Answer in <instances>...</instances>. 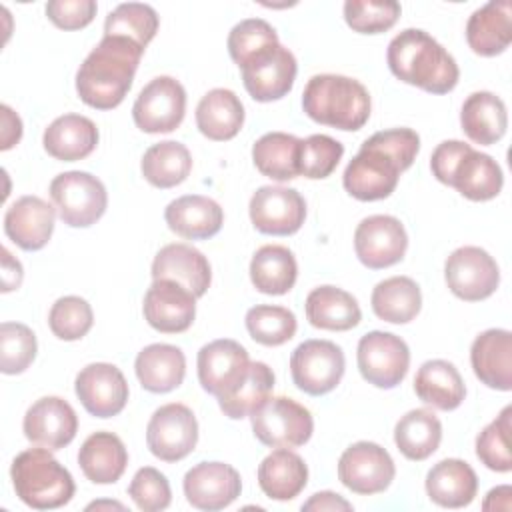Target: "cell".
<instances>
[{
    "mask_svg": "<svg viewBox=\"0 0 512 512\" xmlns=\"http://www.w3.org/2000/svg\"><path fill=\"white\" fill-rule=\"evenodd\" d=\"M94 0H50L46 4L48 20L62 30H80L96 16Z\"/></svg>",
    "mask_w": 512,
    "mask_h": 512,
    "instance_id": "cell-52",
    "label": "cell"
},
{
    "mask_svg": "<svg viewBox=\"0 0 512 512\" xmlns=\"http://www.w3.org/2000/svg\"><path fill=\"white\" fill-rule=\"evenodd\" d=\"M466 42L478 56L502 54L512 42V4L500 0L474 10L466 22Z\"/></svg>",
    "mask_w": 512,
    "mask_h": 512,
    "instance_id": "cell-27",
    "label": "cell"
},
{
    "mask_svg": "<svg viewBox=\"0 0 512 512\" xmlns=\"http://www.w3.org/2000/svg\"><path fill=\"white\" fill-rule=\"evenodd\" d=\"M196 442V416L180 402L160 406L146 426L148 450L162 462H178L186 458L196 448Z\"/></svg>",
    "mask_w": 512,
    "mask_h": 512,
    "instance_id": "cell-13",
    "label": "cell"
},
{
    "mask_svg": "<svg viewBox=\"0 0 512 512\" xmlns=\"http://www.w3.org/2000/svg\"><path fill=\"white\" fill-rule=\"evenodd\" d=\"M430 168L438 182L456 188L472 202L496 198L504 184L498 162L462 140L440 142L430 156Z\"/></svg>",
    "mask_w": 512,
    "mask_h": 512,
    "instance_id": "cell-4",
    "label": "cell"
},
{
    "mask_svg": "<svg viewBox=\"0 0 512 512\" xmlns=\"http://www.w3.org/2000/svg\"><path fill=\"white\" fill-rule=\"evenodd\" d=\"M240 70L246 92L256 102H272L292 90L298 64L294 54L278 42L250 56Z\"/></svg>",
    "mask_w": 512,
    "mask_h": 512,
    "instance_id": "cell-12",
    "label": "cell"
},
{
    "mask_svg": "<svg viewBox=\"0 0 512 512\" xmlns=\"http://www.w3.org/2000/svg\"><path fill=\"white\" fill-rule=\"evenodd\" d=\"M442 440V424L428 408H414L406 412L394 428L396 448L408 460L420 462L432 456Z\"/></svg>",
    "mask_w": 512,
    "mask_h": 512,
    "instance_id": "cell-38",
    "label": "cell"
},
{
    "mask_svg": "<svg viewBox=\"0 0 512 512\" xmlns=\"http://www.w3.org/2000/svg\"><path fill=\"white\" fill-rule=\"evenodd\" d=\"M142 176L156 188H174L182 184L192 170V156L182 142L164 140L152 144L140 162Z\"/></svg>",
    "mask_w": 512,
    "mask_h": 512,
    "instance_id": "cell-41",
    "label": "cell"
},
{
    "mask_svg": "<svg viewBox=\"0 0 512 512\" xmlns=\"http://www.w3.org/2000/svg\"><path fill=\"white\" fill-rule=\"evenodd\" d=\"M254 436L270 448H298L314 432V420L306 406L286 396L264 400L252 414Z\"/></svg>",
    "mask_w": 512,
    "mask_h": 512,
    "instance_id": "cell-8",
    "label": "cell"
},
{
    "mask_svg": "<svg viewBox=\"0 0 512 512\" xmlns=\"http://www.w3.org/2000/svg\"><path fill=\"white\" fill-rule=\"evenodd\" d=\"M470 364L476 378L492 390H512V334L490 328L478 334L470 348Z\"/></svg>",
    "mask_w": 512,
    "mask_h": 512,
    "instance_id": "cell-24",
    "label": "cell"
},
{
    "mask_svg": "<svg viewBox=\"0 0 512 512\" xmlns=\"http://www.w3.org/2000/svg\"><path fill=\"white\" fill-rule=\"evenodd\" d=\"M0 112H2V144H0V148L2 150H10L22 138V120L6 104L0 106Z\"/></svg>",
    "mask_w": 512,
    "mask_h": 512,
    "instance_id": "cell-53",
    "label": "cell"
},
{
    "mask_svg": "<svg viewBox=\"0 0 512 512\" xmlns=\"http://www.w3.org/2000/svg\"><path fill=\"white\" fill-rule=\"evenodd\" d=\"M308 482V466L290 448L270 452L258 466L260 490L278 502L296 498Z\"/></svg>",
    "mask_w": 512,
    "mask_h": 512,
    "instance_id": "cell-34",
    "label": "cell"
},
{
    "mask_svg": "<svg viewBox=\"0 0 512 512\" xmlns=\"http://www.w3.org/2000/svg\"><path fill=\"white\" fill-rule=\"evenodd\" d=\"M44 150L62 162H76L90 156L98 144L96 124L80 114H64L48 124L42 136Z\"/></svg>",
    "mask_w": 512,
    "mask_h": 512,
    "instance_id": "cell-30",
    "label": "cell"
},
{
    "mask_svg": "<svg viewBox=\"0 0 512 512\" xmlns=\"http://www.w3.org/2000/svg\"><path fill=\"white\" fill-rule=\"evenodd\" d=\"M38 344L34 332L22 322H2L0 326V370L4 374L24 372L36 358Z\"/></svg>",
    "mask_w": 512,
    "mask_h": 512,
    "instance_id": "cell-49",
    "label": "cell"
},
{
    "mask_svg": "<svg viewBox=\"0 0 512 512\" xmlns=\"http://www.w3.org/2000/svg\"><path fill=\"white\" fill-rule=\"evenodd\" d=\"M186 114V90L172 76H156L138 94L132 106L134 124L146 134L176 130Z\"/></svg>",
    "mask_w": 512,
    "mask_h": 512,
    "instance_id": "cell-11",
    "label": "cell"
},
{
    "mask_svg": "<svg viewBox=\"0 0 512 512\" xmlns=\"http://www.w3.org/2000/svg\"><path fill=\"white\" fill-rule=\"evenodd\" d=\"M460 124L472 142L482 146L496 144L508 128L506 104L492 92H472L462 104Z\"/></svg>",
    "mask_w": 512,
    "mask_h": 512,
    "instance_id": "cell-32",
    "label": "cell"
},
{
    "mask_svg": "<svg viewBox=\"0 0 512 512\" xmlns=\"http://www.w3.org/2000/svg\"><path fill=\"white\" fill-rule=\"evenodd\" d=\"M94 324L92 306L80 296L58 298L48 314V326L60 340L72 342L84 338Z\"/></svg>",
    "mask_w": 512,
    "mask_h": 512,
    "instance_id": "cell-48",
    "label": "cell"
},
{
    "mask_svg": "<svg viewBox=\"0 0 512 512\" xmlns=\"http://www.w3.org/2000/svg\"><path fill=\"white\" fill-rule=\"evenodd\" d=\"M250 220L254 228L270 236L296 234L306 218V202L294 188L260 186L250 198Z\"/></svg>",
    "mask_w": 512,
    "mask_h": 512,
    "instance_id": "cell-17",
    "label": "cell"
},
{
    "mask_svg": "<svg viewBox=\"0 0 512 512\" xmlns=\"http://www.w3.org/2000/svg\"><path fill=\"white\" fill-rule=\"evenodd\" d=\"M512 406H506L496 420H492L476 438L478 460L494 472L512 470L510 454V430H512Z\"/></svg>",
    "mask_w": 512,
    "mask_h": 512,
    "instance_id": "cell-45",
    "label": "cell"
},
{
    "mask_svg": "<svg viewBox=\"0 0 512 512\" xmlns=\"http://www.w3.org/2000/svg\"><path fill=\"white\" fill-rule=\"evenodd\" d=\"M476 492L478 476L460 458L440 460L426 474V494L442 508H464L474 500Z\"/></svg>",
    "mask_w": 512,
    "mask_h": 512,
    "instance_id": "cell-28",
    "label": "cell"
},
{
    "mask_svg": "<svg viewBox=\"0 0 512 512\" xmlns=\"http://www.w3.org/2000/svg\"><path fill=\"white\" fill-rule=\"evenodd\" d=\"M134 370L144 390L166 394L184 382L186 356L178 346L150 344L138 352Z\"/></svg>",
    "mask_w": 512,
    "mask_h": 512,
    "instance_id": "cell-29",
    "label": "cell"
},
{
    "mask_svg": "<svg viewBox=\"0 0 512 512\" xmlns=\"http://www.w3.org/2000/svg\"><path fill=\"white\" fill-rule=\"evenodd\" d=\"M344 146L326 134H312L300 140L298 172L310 180L328 178L342 160Z\"/></svg>",
    "mask_w": 512,
    "mask_h": 512,
    "instance_id": "cell-47",
    "label": "cell"
},
{
    "mask_svg": "<svg viewBox=\"0 0 512 512\" xmlns=\"http://www.w3.org/2000/svg\"><path fill=\"white\" fill-rule=\"evenodd\" d=\"M444 278L454 296L466 302H478L496 292L500 270L486 250L478 246H462L446 258Z\"/></svg>",
    "mask_w": 512,
    "mask_h": 512,
    "instance_id": "cell-15",
    "label": "cell"
},
{
    "mask_svg": "<svg viewBox=\"0 0 512 512\" xmlns=\"http://www.w3.org/2000/svg\"><path fill=\"white\" fill-rule=\"evenodd\" d=\"M302 108L318 124L356 132L370 118V94L354 78L316 74L302 92Z\"/></svg>",
    "mask_w": 512,
    "mask_h": 512,
    "instance_id": "cell-5",
    "label": "cell"
},
{
    "mask_svg": "<svg viewBox=\"0 0 512 512\" xmlns=\"http://www.w3.org/2000/svg\"><path fill=\"white\" fill-rule=\"evenodd\" d=\"M16 496L34 510H54L68 504L76 492L72 474L48 448H28L10 466Z\"/></svg>",
    "mask_w": 512,
    "mask_h": 512,
    "instance_id": "cell-6",
    "label": "cell"
},
{
    "mask_svg": "<svg viewBox=\"0 0 512 512\" xmlns=\"http://www.w3.org/2000/svg\"><path fill=\"white\" fill-rule=\"evenodd\" d=\"M390 72L430 94H446L456 88L460 70L454 56L420 28H406L396 34L386 52Z\"/></svg>",
    "mask_w": 512,
    "mask_h": 512,
    "instance_id": "cell-3",
    "label": "cell"
},
{
    "mask_svg": "<svg viewBox=\"0 0 512 512\" xmlns=\"http://www.w3.org/2000/svg\"><path fill=\"white\" fill-rule=\"evenodd\" d=\"M512 504V488L510 486H498L492 488L486 494V500L482 502L484 510H510Z\"/></svg>",
    "mask_w": 512,
    "mask_h": 512,
    "instance_id": "cell-56",
    "label": "cell"
},
{
    "mask_svg": "<svg viewBox=\"0 0 512 512\" xmlns=\"http://www.w3.org/2000/svg\"><path fill=\"white\" fill-rule=\"evenodd\" d=\"M370 304L380 320L406 324L414 320L422 308L420 286L408 276L386 278L374 286Z\"/></svg>",
    "mask_w": 512,
    "mask_h": 512,
    "instance_id": "cell-39",
    "label": "cell"
},
{
    "mask_svg": "<svg viewBox=\"0 0 512 512\" xmlns=\"http://www.w3.org/2000/svg\"><path fill=\"white\" fill-rule=\"evenodd\" d=\"M242 124L244 106L232 90L214 88L200 98L196 106V126L208 140H232L240 132Z\"/></svg>",
    "mask_w": 512,
    "mask_h": 512,
    "instance_id": "cell-35",
    "label": "cell"
},
{
    "mask_svg": "<svg viewBox=\"0 0 512 512\" xmlns=\"http://www.w3.org/2000/svg\"><path fill=\"white\" fill-rule=\"evenodd\" d=\"M146 322L164 334L186 332L196 316V296L174 280H154L144 294Z\"/></svg>",
    "mask_w": 512,
    "mask_h": 512,
    "instance_id": "cell-19",
    "label": "cell"
},
{
    "mask_svg": "<svg viewBox=\"0 0 512 512\" xmlns=\"http://www.w3.org/2000/svg\"><path fill=\"white\" fill-rule=\"evenodd\" d=\"M78 464L84 476L94 484H114L128 466V452L124 442L112 432L90 434L80 450Z\"/></svg>",
    "mask_w": 512,
    "mask_h": 512,
    "instance_id": "cell-31",
    "label": "cell"
},
{
    "mask_svg": "<svg viewBox=\"0 0 512 512\" xmlns=\"http://www.w3.org/2000/svg\"><path fill=\"white\" fill-rule=\"evenodd\" d=\"M100 506H112V508L124 510V506H122V504H118V502H92V504L88 506V510H92V508H100Z\"/></svg>",
    "mask_w": 512,
    "mask_h": 512,
    "instance_id": "cell-57",
    "label": "cell"
},
{
    "mask_svg": "<svg viewBox=\"0 0 512 512\" xmlns=\"http://www.w3.org/2000/svg\"><path fill=\"white\" fill-rule=\"evenodd\" d=\"M128 496L134 500V504L140 510L158 512L170 506L172 490H170L168 478L160 470L152 466H144L134 474L128 486Z\"/></svg>",
    "mask_w": 512,
    "mask_h": 512,
    "instance_id": "cell-51",
    "label": "cell"
},
{
    "mask_svg": "<svg viewBox=\"0 0 512 512\" xmlns=\"http://www.w3.org/2000/svg\"><path fill=\"white\" fill-rule=\"evenodd\" d=\"M184 496L198 510H222L242 492L236 468L224 462H200L184 476Z\"/></svg>",
    "mask_w": 512,
    "mask_h": 512,
    "instance_id": "cell-22",
    "label": "cell"
},
{
    "mask_svg": "<svg viewBox=\"0 0 512 512\" xmlns=\"http://www.w3.org/2000/svg\"><path fill=\"white\" fill-rule=\"evenodd\" d=\"M356 362L362 378L376 388H396L408 372L410 350L408 344L382 330H372L364 334L358 342Z\"/></svg>",
    "mask_w": 512,
    "mask_h": 512,
    "instance_id": "cell-10",
    "label": "cell"
},
{
    "mask_svg": "<svg viewBox=\"0 0 512 512\" xmlns=\"http://www.w3.org/2000/svg\"><path fill=\"white\" fill-rule=\"evenodd\" d=\"M196 366L200 386L208 394L220 398L246 376L250 358L242 344L230 338H220L200 348Z\"/></svg>",
    "mask_w": 512,
    "mask_h": 512,
    "instance_id": "cell-20",
    "label": "cell"
},
{
    "mask_svg": "<svg viewBox=\"0 0 512 512\" xmlns=\"http://www.w3.org/2000/svg\"><path fill=\"white\" fill-rule=\"evenodd\" d=\"M22 284V264L2 248V292H10Z\"/></svg>",
    "mask_w": 512,
    "mask_h": 512,
    "instance_id": "cell-55",
    "label": "cell"
},
{
    "mask_svg": "<svg viewBox=\"0 0 512 512\" xmlns=\"http://www.w3.org/2000/svg\"><path fill=\"white\" fill-rule=\"evenodd\" d=\"M74 390L88 414L110 418L124 410L128 402V382L118 366L94 362L84 366L74 382Z\"/></svg>",
    "mask_w": 512,
    "mask_h": 512,
    "instance_id": "cell-18",
    "label": "cell"
},
{
    "mask_svg": "<svg viewBox=\"0 0 512 512\" xmlns=\"http://www.w3.org/2000/svg\"><path fill=\"white\" fill-rule=\"evenodd\" d=\"M152 278L174 280L200 298L206 294L212 282V270L208 258L200 250L190 244L174 242L160 248L154 256Z\"/></svg>",
    "mask_w": 512,
    "mask_h": 512,
    "instance_id": "cell-25",
    "label": "cell"
},
{
    "mask_svg": "<svg viewBox=\"0 0 512 512\" xmlns=\"http://www.w3.org/2000/svg\"><path fill=\"white\" fill-rule=\"evenodd\" d=\"M302 510H316V512H324V510H352V504L348 500H344L340 494L334 492H316L310 496V500H306L302 504Z\"/></svg>",
    "mask_w": 512,
    "mask_h": 512,
    "instance_id": "cell-54",
    "label": "cell"
},
{
    "mask_svg": "<svg viewBox=\"0 0 512 512\" xmlns=\"http://www.w3.org/2000/svg\"><path fill=\"white\" fill-rule=\"evenodd\" d=\"M164 220L180 238L206 240L220 232L224 212L216 200L200 194H188L172 200L166 206Z\"/></svg>",
    "mask_w": 512,
    "mask_h": 512,
    "instance_id": "cell-26",
    "label": "cell"
},
{
    "mask_svg": "<svg viewBox=\"0 0 512 512\" xmlns=\"http://www.w3.org/2000/svg\"><path fill=\"white\" fill-rule=\"evenodd\" d=\"M300 138L286 132H268L252 146V160L256 170L276 182L294 180L298 172Z\"/></svg>",
    "mask_w": 512,
    "mask_h": 512,
    "instance_id": "cell-40",
    "label": "cell"
},
{
    "mask_svg": "<svg viewBox=\"0 0 512 512\" xmlns=\"http://www.w3.org/2000/svg\"><path fill=\"white\" fill-rule=\"evenodd\" d=\"M274 388V372L264 362H250L246 376L224 396L216 398L224 416L240 420L250 416L264 400L270 398Z\"/></svg>",
    "mask_w": 512,
    "mask_h": 512,
    "instance_id": "cell-42",
    "label": "cell"
},
{
    "mask_svg": "<svg viewBox=\"0 0 512 512\" xmlns=\"http://www.w3.org/2000/svg\"><path fill=\"white\" fill-rule=\"evenodd\" d=\"M400 4L394 0H348L344 2L346 24L360 34L390 30L400 18Z\"/></svg>",
    "mask_w": 512,
    "mask_h": 512,
    "instance_id": "cell-46",
    "label": "cell"
},
{
    "mask_svg": "<svg viewBox=\"0 0 512 512\" xmlns=\"http://www.w3.org/2000/svg\"><path fill=\"white\" fill-rule=\"evenodd\" d=\"M144 48L122 36H102L76 72V92L96 110L116 108L132 88Z\"/></svg>",
    "mask_w": 512,
    "mask_h": 512,
    "instance_id": "cell-2",
    "label": "cell"
},
{
    "mask_svg": "<svg viewBox=\"0 0 512 512\" xmlns=\"http://www.w3.org/2000/svg\"><path fill=\"white\" fill-rule=\"evenodd\" d=\"M226 44H228L230 58L238 66H242L256 52H260L272 44H278V34L266 20L246 18L230 30Z\"/></svg>",
    "mask_w": 512,
    "mask_h": 512,
    "instance_id": "cell-50",
    "label": "cell"
},
{
    "mask_svg": "<svg viewBox=\"0 0 512 512\" xmlns=\"http://www.w3.org/2000/svg\"><path fill=\"white\" fill-rule=\"evenodd\" d=\"M298 276L294 254L280 244L258 248L250 260V280L262 294L280 296L292 290Z\"/></svg>",
    "mask_w": 512,
    "mask_h": 512,
    "instance_id": "cell-37",
    "label": "cell"
},
{
    "mask_svg": "<svg viewBox=\"0 0 512 512\" xmlns=\"http://www.w3.org/2000/svg\"><path fill=\"white\" fill-rule=\"evenodd\" d=\"M54 220V206L38 196H22L6 210L4 232L18 248L34 252L48 244L54 232Z\"/></svg>",
    "mask_w": 512,
    "mask_h": 512,
    "instance_id": "cell-23",
    "label": "cell"
},
{
    "mask_svg": "<svg viewBox=\"0 0 512 512\" xmlns=\"http://www.w3.org/2000/svg\"><path fill=\"white\" fill-rule=\"evenodd\" d=\"M306 318L314 328L344 332L360 324L362 312L356 298L336 286H318L306 296Z\"/></svg>",
    "mask_w": 512,
    "mask_h": 512,
    "instance_id": "cell-33",
    "label": "cell"
},
{
    "mask_svg": "<svg viewBox=\"0 0 512 512\" xmlns=\"http://www.w3.org/2000/svg\"><path fill=\"white\" fill-rule=\"evenodd\" d=\"M158 14L140 2L118 4L104 20V36H122L146 48L158 32Z\"/></svg>",
    "mask_w": 512,
    "mask_h": 512,
    "instance_id": "cell-43",
    "label": "cell"
},
{
    "mask_svg": "<svg viewBox=\"0 0 512 512\" xmlns=\"http://www.w3.org/2000/svg\"><path fill=\"white\" fill-rule=\"evenodd\" d=\"M408 248V234L402 222L388 214H374L364 218L354 232V250L358 260L370 268L380 270L398 264Z\"/></svg>",
    "mask_w": 512,
    "mask_h": 512,
    "instance_id": "cell-16",
    "label": "cell"
},
{
    "mask_svg": "<svg viewBox=\"0 0 512 512\" xmlns=\"http://www.w3.org/2000/svg\"><path fill=\"white\" fill-rule=\"evenodd\" d=\"M22 430L32 444L62 450L78 432V416L64 398L44 396L26 410Z\"/></svg>",
    "mask_w": 512,
    "mask_h": 512,
    "instance_id": "cell-21",
    "label": "cell"
},
{
    "mask_svg": "<svg viewBox=\"0 0 512 512\" xmlns=\"http://www.w3.org/2000/svg\"><path fill=\"white\" fill-rule=\"evenodd\" d=\"M418 150L420 136L412 128L374 132L342 174L346 192L362 202L388 198L398 186L400 172L412 166Z\"/></svg>",
    "mask_w": 512,
    "mask_h": 512,
    "instance_id": "cell-1",
    "label": "cell"
},
{
    "mask_svg": "<svg viewBox=\"0 0 512 512\" xmlns=\"http://www.w3.org/2000/svg\"><path fill=\"white\" fill-rule=\"evenodd\" d=\"M344 368V352L330 340H304L290 356L292 380L298 390L310 396L332 392L340 384Z\"/></svg>",
    "mask_w": 512,
    "mask_h": 512,
    "instance_id": "cell-9",
    "label": "cell"
},
{
    "mask_svg": "<svg viewBox=\"0 0 512 512\" xmlns=\"http://www.w3.org/2000/svg\"><path fill=\"white\" fill-rule=\"evenodd\" d=\"M396 476L392 456L376 442H354L338 460V480L354 494L384 492Z\"/></svg>",
    "mask_w": 512,
    "mask_h": 512,
    "instance_id": "cell-14",
    "label": "cell"
},
{
    "mask_svg": "<svg viewBox=\"0 0 512 512\" xmlns=\"http://www.w3.org/2000/svg\"><path fill=\"white\" fill-rule=\"evenodd\" d=\"M414 392L424 402L438 410H456L464 396L466 386L458 368L448 360H428L414 376Z\"/></svg>",
    "mask_w": 512,
    "mask_h": 512,
    "instance_id": "cell-36",
    "label": "cell"
},
{
    "mask_svg": "<svg viewBox=\"0 0 512 512\" xmlns=\"http://www.w3.org/2000/svg\"><path fill=\"white\" fill-rule=\"evenodd\" d=\"M246 330L262 346H282L296 334L292 310L274 304H258L246 312Z\"/></svg>",
    "mask_w": 512,
    "mask_h": 512,
    "instance_id": "cell-44",
    "label": "cell"
},
{
    "mask_svg": "<svg viewBox=\"0 0 512 512\" xmlns=\"http://www.w3.org/2000/svg\"><path fill=\"white\" fill-rule=\"evenodd\" d=\"M50 198L62 222L72 228L92 226L108 206V192L102 180L82 170L58 174L50 182Z\"/></svg>",
    "mask_w": 512,
    "mask_h": 512,
    "instance_id": "cell-7",
    "label": "cell"
}]
</instances>
